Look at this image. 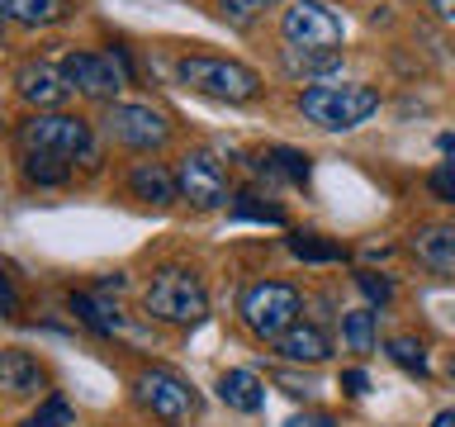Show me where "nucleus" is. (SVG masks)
Instances as JSON below:
<instances>
[{
  "mask_svg": "<svg viewBox=\"0 0 455 427\" xmlns=\"http://www.w3.org/2000/svg\"><path fill=\"white\" fill-rule=\"evenodd\" d=\"M436 148H441V152H446L451 162H455V133H441V138H436Z\"/></svg>",
  "mask_w": 455,
  "mask_h": 427,
  "instance_id": "nucleus-36",
  "label": "nucleus"
},
{
  "mask_svg": "<svg viewBox=\"0 0 455 427\" xmlns=\"http://www.w3.org/2000/svg\"><path fill=\"white\" fill-rule=\"evenodd\" d=\"M284 247H290L294 262H308V266H332V262H347V256H351L337 238H327V233H308V228L290 233V238H284Z\"/></svg>",
  "mask_w": 455,
  "mask_h": 427,
  "instance_id": "nucleus-21",
  "label": "nucleus"
},
{
  "mask_svg": "<svg viewBox=\"0 0 455 427\" xmlns=\"http://www.w3.org/2000/svg\"><path fill=\"white\" fill-rule=\"evenodd\" d=\"M256 176L266 181H284V185H308L313 181V157L299 152V148H284V142H275V148H261L251 157Z\"/></svg>",
  "mask_w": 455,
  "mask_h": 427,
  "instance_id": "nucleus-17",
  "label": "nucleus"
},
{
  "mask_svg": "<svg viewBox=\"0 0 455 427\" xmlns=\"http://www.w3.org/2000/svg\"><path fill=\"white\" fill-rule=\"evenodd\" d=\"M233 214L237 223H270V228H284V209L275 205V199H266L261 190H237L233 195Z\"/></svg>",
  "mask_w": 455,
  "mask_h": 427,
  "instance_id": "nucleus-25",
  "label": "nucleus"
},
{
  "mask_svg": "<svg viewBox=\"0 0 455 427\" xmlns=\"http://www.w3.org/2000/svg\"><path fill=\"white\" fill-rule=\"evenodd\" d=\"M432 10L441 24H455V0H432Z\"/></svg>",
  "mask_w": 455,
  "mask_h": 427,
  "instance_id": "nucleus-35",
  "label": "nucleus"
},
{
  "mask_svg": "<svg viewBox=\"0 0 455 427\" xmlns=\"http://www.w3.org/2000/svg\"><path fill=\"white\" fill-rule=\"evenodd\" d=\"M384 356L403 370V375L412 380H432V366H427V342L412 337V333H394L389 342H384Z\"/></svg>",
  "mask_w": 455,
  "mask_h": 427,
  "instance_id": "nucleus-23",
  "label": "nucleus"
},
{
  "mask_svg": "<svg viewBox=\"0 0 455 427\" xmlns=\"http://www.w3.org/2000/svg\"><path fill=\"white\" fill-rule=\"evenodd\" d=\"M432 427H455V408H446V413H436V418H432Z\"/></svg>",
  "mask_w": 455,
  "mask_h": 427,
  "instance_id": "nucleus-37",
  "label": "nucleus"
},
{
  "mask_svg": "<svg viewBox=\"0 0 455 427\" xmlns=\"http://www.w3.org/2000/svg\"><path fill=\"white\" fill-rule=\"evenodd\" d=\"M270 347H275V356L284 366H323L327 356H332V337H327L318 323H294L290 333L280 342H270Z\"/></svg>",
  "mask_w": 455,
  "mask_h": 427,
  "instance_id": "nucleus-16",
  "label": "nucleus"
},
{
  "mask_svg": "<svg viewBox=\"0 0 455 427\" xmlns=\"http://www.w3.org/2000/svg\"><path fill=\"white\" fill-rule=\"evenodd\" d=\"M128 195L142 199V205H156V209H166V205H176L180 199V185H176V166H166V162H133L128 166Z\"/></svg>",
  "mask_w": 455,
  "mask_h": 427,
  "instance_id": "nucleus-14",
  "label": "nucleus"
},
{
  "mask_svg": "<svg viewBox=\"0 0 455 427\" xmlns=\"http://www.w3.org/2000/svg\"><path fill=\"white\" fill-rule=\"evenodd\" d=\"M124 285H128V276H124V270H114V276H100V280H95V290H100V294H109V290L119 294Z\"/></svg>",
  "mask_w": 455,
  "mask_h": 427,
  "instance_id": "nucleus-34",
  "label": "nucleus"
},
{
  "mask_svg": "<svg viewBox=\"0 0 455 427\" xmlns=\"http://www.w3.org/2000/svg\"><path fill=\"white\" fill-rule=\"evenodd\" d=\"M67 313H71V318H76L91 337H105V342L119 337L124 327H128L124 309L114 304L109 294H100V290H71V294H67Z\"/></svg>",
  "mask_w": 455,
  "mask_h": 427,
  "instance_id": "nucleus-12",
  "label": "nucleus"
},
{
  "mask_svg": "<svg viewBox=\"0 0 455 427\" xmlns=\"http://www.w3.org/2000/svg\"><path fill=\"white\" fill-rule=\"evenodd\" d=\"M20 427H76V408H71L62 394H43V404L28 413Z\"/></svg>",
  "mask_w": 455,
  "mask_h": 427,
  "instance_id": "nucleus-26",
  "label": "nucleus"
},
{
  "mask_svg": "<svg viewBox=\"0 0 455 427\" xmlns=\"http://www.w3.org/2000/svg\"><path fill=\"white\" fill-rule=\"evenodd\" d=\"M219 399L233 413H261L266 408V380L256 370H223L219 375Z\"/></svg>",
  "mask_w": 455,
  "mask_h": 427,
  "instance_id": "nucleus-19",
  "label": "nucleus"
},
{
  "mask_svg": "<svg viewBox=\"0 0 455 427\" xmlns=\"http://www.w3.org/2000/svg\"><path fill=\"white\" fill-rule=\"evenodd\" d=\"M355 290L365 294L370 309H389L394 304V276H379V270H355Z\"/></svg>",
  "mask_w": 455,
  "mask_h": 427,
  "instance_id": "nucleus-27",
  "label": "nucleus"
},
{
  "mask_svg": "<svg viewBox=\"0 0 455 427\" xmlns=\"http://www.w3.org/2000/svg\"><path fill=\"white\" fill-rule=\"evenodd\" d=\"M57 67H62V77H67L71 91H76L81 100H91V105H114V95L128 85V77L119 71V62H114V52L67 48Z\"/></svg>",
  "mask_w": 455,
  "mask_h": 427,
  "instance_id": "nucleus-9",
  "label": "nucleus"
},
{
  "mask_svg": "<svg viewBox=\"0 0 455 427\" xmlns=\"http://www.w3.org/2000/svg\"><path fill=\"white\" fill-rule=\"evenodd\" d=\"M100 138L128 152H162L171 142V119L152 105H133V100H114L100 114Z\"/></svg>",
  "mask_w": 455,
  "mask_h": 427,
  "instance_id": "nucleus-7",
  "label": "nucleus"
},
{
  "mask_svg": "<svg viewBox=\"0 0 455 427\" xmlns=\"http://www.w3.org/2000/svg\"><path fill=\"white\" fill-rule=\"evenodd\" d=\"M176 185H180V199L195 209H233V195H237L223 162L204 148H190L176 157Z\"/></svg>",
  "mask_w": 455,
  "mask_h": 427,
  "instance_id": "nucleus-8",
  "label": "nucleus"
},
{
  "mask_svg": "<svg viewBox=\"0 0 455 427\" xmlns=\"http://www.w3.org/2000/svg\"><path fill=\"white\" fill-rule=\"evenodd\" d=\"M142 313L166 327H195L209 318V290L190 266H162L142 290Z\"/></svg>",
  "mask_w": 455,
  "mask_h": 427,
  "instance_id": "nucleus-3",
  "label": "nucleus"
},
{
  "mask_svg": "<svg viewBox=\"0 0 455 427\" xmlns=\"http://www.w3.org/2000/svg\"><path fill=\"white\" fill-rule=\"evenodd\" d=\"M213 5H219V14L228 24H251V20H261V14H266L270 0H213Z\"/></svg>",
  "mask_w": 455,
  "mask_h": 427,
  "instance_id": "nucleus-28",
  "label": "nucleus"
},
{
  "mask_svg": "<svg viewBox=\"0 0 455 427\" xmlns=\"http://www.w3.org/2000/svg\"><path fill=\"white\" fill-rule=\"evenodd\" d=\"M176 81L195 95L223 100V105H251V100H261V91H266V81L256 67L237 62V57H209V52L176 57Z\"/></svg>",
  "mask_w": 455,
  "mask_h": 427,
  "instance_id": "nucleus-2",
  "label": "nucleus"
},
{
  "mask_svg": "<svg viewBox=\"0 0 455 427\" xmlns=\"http://www.w3.org/2000/svg\"><path fill=\"white\" fill-rule=\"evenodd\" d=\"M20 313V285H14V266H10V276H5V318H14Z\"/></svg>",
  "mask_w": 455,
  "mask_h": 427,
  "instance_id": "nucleus-33",
  "label": "nucleus"
},
{
  "mask_svg": "<svg viewBox=\"0 0 455 427\" xmlns=\"http://www.w3.org/2000/svg\"><path fill=\"white\" fill-rule=\"evenodd\" d=\"M294 105H299V114H304L308 124L327 128V133H351V128H361L370 114L379 109V91L375 85H361V81L304 85Z\"/></svg>",
  "mask_w": 455,
  "mask_h": 427,
  "instance_id": "nucleus-4",
  "label": "nucleus"
},
{
  "mask_svg": "<svg viewBox=\"0 0 455 427\" xmlns=\"http://www.w3.org/2000/svg\"><path fill=\"white\" fill-rule=\"evenodd\" d=\"M299 309H304V294L290 280H256L237 299V318L256 342H280L299 323Z\"/></svg>",
  "mask_w": 455,
  "mask_h": 427,
  "instance_id": "nucleus-6",
  "label": "nucleus"
},
{
  "mask_svg": "<svg viewBox=\"0 0 455 427\" xmlns=\"http://www.w3.org/2000/svg\"><path fill=\"white\" fill-rule=\"evenodd\" d=\"M427 190H432V199H441V205H455V162L427 171Z\"/></svg>",
  "mask_w": 455,
  "mask_h": 427,
  "instance_id": "nucleus-29",
  "label": "nucleus"
},
{
  "mask_svg": "<svg viewBox=\"0 0 455 427\" xmlns=\"http://www.w3.org/2000/svg\"><path fill=\"white\" fill-rule=\"evenodd\" d=\"M284 427H341V423L332 418V413H294Z\"/></svg>",
  "mask_w": 455,
  "mask_h": 427,
  "instance_id": "nucleus-32",
  "label": "nucleus"
},
{
  "mask_svg": "<svg viewBox=\"0 0 455 427\" xmlns=\"http://www.w3.org/2000/svg\"><path fill=\"white\" fill-rule=\"evenodd\" d=\"M280 67L290 71L294 81H323L341 71V48L337 52H323V48H280Z\"/></svg>",
  "mask_w": 455,
  "mask_h": 427,
  "instance_id": "nucleus-20",
  "label": "nucleus"
},
{
  "mask_svg": "<svg viewBox=\"0 0 455 427\" xmlns=\"http://www.w3.org/2000/svg\"><path fill=\"white\" fill-rule=\"evenodd\" d=\"M280 38H284V48L337 52V43L347 38V20H341L332 5H323V0H294V5L280 14Z\"/></svg>",
  "mask_w": 455,
  "mask_h": 427,
  "instance_id": "nucleus-10",
  "label": "nucleus"
},
{
  "mask_svg": "<svg viewBox=\"0 0 455 427\" xmlns=\"http://www.w3.org/2000/svg\"><path fill=\"white\" fill-rule=\"evenodd\" d=\"M14 148L20 152H57L67 162L100 166V133L91 119L67 109H28L14 124Z\"/></svg>",
  "mask_w": 455,
  "mask_h": 427,
  "instance_id": "nucleus-1",
  "label": "nucleus"
},
{
  "mask_svg": "<svg viewBox=\"0 0 455 427\" xmlns=\"http://www.w3.org/2000/svg\"><path fill=\"white\" fill-rule=\"evenodd\" d=\"M71 171H76V162L57 152H20V181L28 190H62V185H71Z\"/></svg>",
  "mask_w": 455,
  "mask_h": 427,
  "instance_id": "nucleus-18",
  "label": "nucleus"
},
{
  "mask_svg": "<svg viewBox=\"0 0 455 427\" xmlns=\"http://www.w3.org/2000/svg\"><path fill=\"white\" fill-rule=\"evenodd\" d=\"M10 85H14V100H20V105H28V109H62L67 95H76V91L67 85L62 67L38 62V57H34V62H20V67H14Z\"/></svg>",
  "mask_w": 455,
  "mask_h": 427,
  "instance_id": "nucleus-11",
  "label": "nucleus"
},
{
  "mask_svg": "<svg viewBox=\"0 0 455 427\" xmlns=\"http://www.w3.org/2000/svg\"><path fill=\"white\" fill-rule=\"evenodd\" d=\"M341 394H347V399H365L370 394V375H365L361 366L341 370Z\"/></svg>",
  "mask_w": 455,
  "mask_h": 427,
  "instance_id": "nucleus-31",
  "label": "nucleus"
},
{
  "mask_svg": "<svg viewBox=\"0 0 455 427\" xmlns=\"http://www.w3.org/2000/svg\"><path fill=\"white\" fill-rule=\"evenodd\" d=\"M408 252L418 256V266H427L432 276L455 280V223H418L408 233Z\"/></svg>",
  "mask_w": 455,
  "mask_h": 427,
  "instance_id": "nucleus-13",
  "label": "nucleus"
},
{
  "mask_svg": "<svg viewBox=\"0 0 455 427\" xmlns=\"http://www.w3.org/2000/svg\"><path fill=\"white\" fill-rule=\"evenodd\" d=\"M341 342H347V351L355 356H375L379 351V309H351L341 313Z\"/></svg>",
  "mask_w": 455,
  "mask_h": 427,
  "instance_id": "nucleus-22",
  "label": "nucleus"
},
{
  "mask_svg": "<svg viewBox=\"0 0 455 427\" xmlns=\"http://www.w3.org/2000/svg\"><path fill=\"white\" fill-rule=\"evenodd\" d=\"M275 384H280L290 399H313V394H318V380H313V375H299V370H275Z\"/></svg>",
  "mask_w": 455,
  "mask_h": 427,
  "instance_id": "nucleus-30",
  "label": "nucleus"
},
{
  "mask_svg": "<svg viewBox=\"0 0 455 427\" xmlns=\"http://www.w3.org/2000/svg\"><path fill=\"white\" fill-rule=\"evenodd\" d=\"M446 375H451V380H455V356H451V366H446Z\"/></svg>",
  "mask_w": 455,
  "mask_h": 427,
  "instance_id": "nucleus-38",
  "label": "nucleus"
},
{
  "mask_svg": "<svg viewBox=\"0 0 455 427\" xmlns=\"http://www.w3.org/2000/svg\"><path fill=\"white\" fill-rule=\"evenodd\" d=\"M0 10L20 28H48L67 14V0H0Z\"/></svg>",
  "mask_w": 455,
  "mask_h": 427,
  "instance_id": "nucleus-24",
  "label": "nucleus"
},
{
  "mask_svg": "<svg viewBox=\"0 0 455 427\" xmlns=\"http://www.w3.org/2000/svg\"><path fill=\"white\" fill-rule=\"evenodd\" d=\"M0 390L10 399H38V390H48V370L24 347H5L0 351Z\"/></svg>",
  "mask_w": 455,
  "mask_h": 427,
  "instance_id": "nucleus-15",
  "label": "nucleus"
},
{
  "mask_svg": "<svg viewBox=\"0 0 455 427\" xmlns=\"http://www.w3.org/2000/svg\"><path fill=\"white\" fill-rule=\"evenodd\" d=\"M133 404L148 413V418H156L162 427H190L199 418V390L185 375H176V370L166 366H142L133 375Z\"/></svg>",
  "mask_w": 455,
  "mask_h": 427,
  "instance_id": "nucleus-5",
  "label": "nucleus"
}]
</instances>
